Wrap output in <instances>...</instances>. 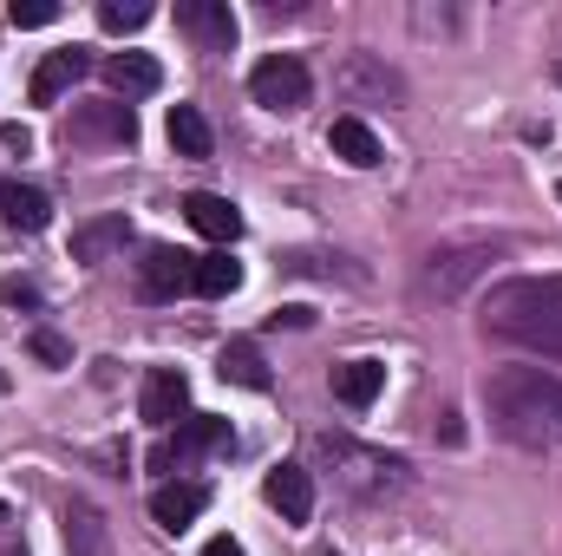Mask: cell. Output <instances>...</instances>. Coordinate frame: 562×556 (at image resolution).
Here are the masks:
<instances>
[{
    "label": "cell",
    "instance_id": "cell-1",
    "mask_svg": "<svg viewBox=\"0 0 562 556\" xmlns=\"http://www.w3.org/2000/svg\"><path fill=\"white\" fill-rule=\"evenodd\" d=\"M484 407H491V425L510 445L562 458V380L557 374H543V367H504V374H491Z\"/></svg>",
    "mask_w": 562,
    "mask_h": 556
},
{
    "label": "cell",
    "instance_id": "cell-2",
    "mask_svg": "<svg viewBox=\"0 0 562 556\" xmlns=\"http://www.w3.org/2000/svg\"><path fill=\"white\" fill-rule=\"evenodd\" d=\"M484 327L517 341V347H530V354L562 360V276H517L504 288H491Z\"/></svg>",
    "mask_w": 562,
    "mask_h": 556
},
{
    "label": "cell",
    "instance_id": "cell-3",
    "mask_svg": "<svg viewBox=\"0 0 562 556\" xmlns=\"http://www.w3.org/2000/svg\"><path fill=\"white\" fill-rule=\"evenodd\" d=\"M314 445L334 458V478H340L353 498L380 504V498H400V491H406V458L373 452V445H353V438H340V432H321Z\"/></svg>",
    "mask_w": 562,
    "mask_h": 556
},
{
    "label": "cell",
    "instance_id": "cell-4",
    "mask_svg": "<svg viewBox=\"0 0 562 556\" xmlns=\"http://www.w3.org/2000/svg\"><path fill=\"white\" fill-rule=\"evenodd\" d=\"M249 92H256V105H269V112H301L307 92H314V79H307V66H301L294 53H269V59L249 73Z\"/></svg>",
    "mask_w": 562,
    "mask_h": 556
},
{
    "label": "cell",
    "instance_id": "cell-5",
    "mask_svg": "<svg viewBox=\"0 0 562 556\" xmlns=\"http://www.w3.org/2000/svg\"><path fill=\"white\" fill-rule=\"evenodd\" d=\"M138 138V119L125 99H92V105H72L66 119V144H132Z\"/></svg>",
    "mask_w": 562,
    "mask_h": 556
},
{
    "label": "cell",
    "instance_id": "cell-6",
    "mask_svg": "<svg viewBox=\"0 0 562 556\" xmlns=\"http://www.w3.org/2000/svg\"><path fill=\"white\" fill-rule=\"evenodd\" d=\"M190 276H196V256L157 243V249H144V263H138V294L144 301H177L190 288Z\"/></svg>",
    "mask_w": 562,
    "mask_h": 556
},
{
    "label": "cell",
    "instance_id": "cell-7",
    "mask_svg": "<svg viewBox=\"0 0 562 556\" xmlns=\"http://www.w3.org/2000/svg\"><path fill=\"white\" fill-rule=\"evenodd\" d=\"M183 407H190V380H183L177 367H157V374H144V393H138L144 425L170 432V425H183Z\"/></svg>",
    "mask_w": 562,
    "mask_h": 556
},
{
    "label": "cell",
    "instance_id": "cell-8",
    "mask_svg": "<svg viewBox=\"0 0 562 556\" xmlns=\"http://www.w3.org/2000/svg\"><path fill=\"white\" fill-rule=\"evenodd\" d=\"M177 26H183L203 53H229V46H236V13H229V0H183V7H177Z\"/></svg>",
    "mask_w": 562,
    "mask_h": 556
},
{
    "label": "cell",
    "instance_id": "cell-9",
    "mask_svg": "<svg viewBox=\"0 0 562 556\" xmlns=\"http://www.w3.org/2000/svg\"><path fill=\"white\" fill-rule=\"evenodd\" d=\"M59 537H66V556H112V524L86 498H66L59 504Z\"/></svg>",
    "mask_w": 562,
    "mask_h": 556
},
{
    "label": "cell",
    "instance_id": "cell-10",
    "mask_svg": "<svg viewBox=\"0 0 562 556\" xmlns=\"http://www.w3.org/2000/svg\"><path fill=\"white\" fill-rule=\"evenodd\" d=\"M262 498L276 504L288 524H307V518H314V471H307V465H276V471L262 478Z\"/></svg>",
    "mask_w": 562,
    "mask_h": 556
},
{
    "label": "cell",
    "instance_id": "cell-11",
    "mask_svg": "<svg viewBox=\"0 0 562 556\" xmlns=\"http://www.w3.org/2000/svg\"><path fill=\"white\" fill-rule=\"evenodd\" d=\"M0 223H7V230H26V236H40V230L53 223V197H46L40 184H20V177H7V184H0Z\"/></svg>",
    "mask_w": 562,
    "mask_h": 556
},
{
    "label": "cell",
    "instance_id": "cell-12",
    "mask_svg": "<svg viewBox=\"0 0 562 556\" xmlns=\"http://www.w3.org/2000/svg\"><path fill=\"white\" fill-rule=\"evenodd\" d=\"M86 66H92V59H86L79 46H66V53H46V59H40V73H33V86H26V92H33V105H59V99H66V92L86 79Z\"/></svg>",
    "mask_w": 562,
    "mask_h": 556
},
{
    "label": "cell",
    "instance_id": "cell-13",
    "mask_svg": "<svg viewBox=\"0 0 562 556\" xmlns=\"http://www.w3.org/2000/svg\"><path fill=\"white\" fill-rule=\"evenodd\" d=\"M183 216H190V230H203L210 243H236L243 236V210L229 203V197H216V190H196V197H183Z\"/></svg>",
    "mask_w": 562,
    "mask_h": 556
},
{
    "label": "cell",
    "instance_id": "cell-14",
    "mask_svg": "<svg viewBox=\"0 0 562 556\" xmlns=\"http://www.w3.org/2000/svg\"><path fill=\"white\" fill-rule=\"evenodd\" d=\"M125 243H132V223L125 216H92V223L72 230V263H112Z\"/></svg>",
    "mask_w": 562,
    "mask_h": 556
},
{
    "label": "cell",
    "instance_id": "cell-15",
    "mask_svg": "<svg viewBox=\"0 0 562 556\" xmlns=\"http://www.w3.org/2000/svg\"><path fill=\"white\" fill-rule=\"evenodd\" d=\"M105 86H112L119 99H150V92L164 86V73H157L150 53H112V59H105Z\"/></svg>",
    "mask_w": 562,
    "mask_h": 556
},
{
    "label": "cell",
    "instance_id": "cell-16",
    "mask_svg": "<svg viewBox=\"0 0 562 556\" xmlns=\"http://www.w3.org/2000/svg\"><path fill=\"white\" fill-rule=\"evenodd\" d=\"M216 374L236 380V387H249V393H269V387H276V374H269V360H262L256 341H229V347L216 354Z\"/></svg>",
    "mask_w": 562,
    "mask_h": 556
},
{
    "label": "cell",
    "instance_id": "cell-17",
    "mask_svg": "<svg viewBox=\"0 0 562 556\" xmlns=\"http://www.w3.org/2000/svg\"><path fill=\"white\" fill-rule=\"evenodd\" d=\"M380 387H386V367H380V360H347V367H334V400L353 407V413H367V407L380 400Z\"/></svg>",
    "mask_w": 562,
    "mask_h": 556
},
{
    "label": "cell",
    "instance_id": "cell-18",
    "mask_svg": "<svg viewBox=\"0 0 562 556\" xmlns=\"http://www.w3.org/2000/svg\"><path fill=\"white\" fill-rule=\"evenodd\" d=\"M203 504H210V491H203V485H157V491H150V518H157L164 531L196 524V518H203Z\"/></svg>",
    "mask_w": 562,
    "mask_h": 556
},
{
    "label": "cell",
    "instance_id": "cell-19",
    "mask_svg": "<svg viewBox=\"0 0 562 556\" xmlns=\"http://www.w3.org/2000/svg\"><path fill=\"white\" fill-rule=\"evenodd\" d=\"M484 263H491V243H464V249H445V256H431V288L451 301V294H458L464 281L477 276Z\"/></svg>",
    "mask_w": 562,
    "mask_h": 556
},
{
    "label": "cell",
    "instance_id": "cell-20",
    "mask_svg": "<svg viewBox=\"0 0 562 556\" xmlns=\"http://www.w3.org/2000/svg\"><path fill=\"white\" fill-rule=\"evenodd\" d=\"M327 151H334L340 164H353V170H373V164H380V138H373V125H360V119H334Z\"/></svg>",
    "mask_w": 562,
    "mask_h": 556
},
{
    "label": "cell",
    "instance_id": "cell-21",
    "mask_svg": "<svg viewBox=\"0 0 562 556\" xmlns=\"http://www.w3.org/2000/svg\"><path fill=\"white\" fill-rule=\"evenodd\" d=\"M236 432H229V419H216V413H196V419H183L177 425V445H170V458L183 465V458H196V452H216V445H229Z\"/></svg>",
    "mask_w": 562,
    "mask_h": 556
},
{
    "label": "cell",
    "instance_id": "cell-22",
    "mask_svg": "<svg viewBox=\"0 0 562 556\" xmlns=\"http://www.w3.org/2000/svg\"><path fill=\"white\" fill-rule=\"evenodd\" d=\"M190 288H196V294H210V301H223V294H236V288H243V263H229V249H210V256H196Z\"/></svg>",
    "mask_w": 562,
    "mask_h": 556
},
{
    "label": "cell",
    "instance_id": "cell-23",
    "mask_svg": "<svg viewBox=\"0 0 562 556\" xmlns=\"http://www.w3.org/2000/svg\"><path fill=\"white\" fill-rule=\"evenodd\" d=\"M170 144H177V157H210V151H216L210 119H203L196 105H170Z\"/></svg>",
    "mask_w": 562,
    "mask_h": 556
},
{
    "label": "cell",
    "instance_id": "cell-24",
    "mask_svg": "<svg viewBox=\"0 0 562 556\" xmlns=\"http://www.w3.org/2000/svg\"><path fill=\"white\" fill-rule=\"evenodd\" d=\"M144 20H150L144 0H132V7H125V0H105V7H99V26H105V33H138Z\"/></svg>",
    "mask_w": 562,
    "mask_h": 556
},
{
    "label": "cell",
    "instance_id": "cell-25",
    "mask_svg": "<svg viewBox=\"0 0 562 556\" xmlns=\"http://www.w3.org/2000/svg\"><path fill=\"white\" fill-rule=\"evenodd\" d=\"M7 20H13V26H53V20H59V7H53V0H13V7H7Z\"/></svg>",
    "mask_w": 562,
    "mask_h": 556
},
{
    "label": "cell",
    "instance_id": "cell-26",
    "mask_svg": "<svg viewBox=\"0 0 562 556\" xmlns=\"http://www.w3.org/2000/svg\"><path fill=\"white\" fill-rule=\"evenodd\" d=\"M26 347H33V354H40L46 367H72V347H66V341H59L53 327H33V341H26Z\"/></svg>",
    "mask_w": 562,
    "mask_h": 556
},
{
    "label": "cell",
    "instance_id": "cell-27",
    "mask_svg": "<svg viewBox=\"0 0 562 556\" xmlns=\"http://www.w3.org/2000/svg\"><path fill=\"white\" fill-rule=\"evenodd\" d=\"M0 144H7V151H20V157H26V151H33V132H26V125H0Z\"/></svg>",
    "mask_w": 562,
    "mask_h": 556
},
{
    "label": "cell",
    "instance_id": "cell-28",
    "mask_svg": "<svg viewBox=\"0 0 562 556\" xmlns=\"http://www.w3.org/2000/svg\"><path fill=\"white\" fill-rule=\"evenodd\" d=\"M203 556H243V544H236V537H210V544H203Z\"/></svg>",
    "mask_w": 562,
    "mask_h": 556
},
{
    "label": "cell",
    "instance_id": "cell-29",
    "mask_svg": "<svg viewBox=\"0 0 562 556\" xmlns=\"http://www.w3.org/2000/svg\"><path fill=\"white\" fill-rule=\"evenodd\" d=\"M0 556H26V544L20 537H0Z\"/></svg>",
    "mask_w": 562,
    "mask_h": 556
},
{
    "label": "cell",
    "instance_id": "cell-30",
    "mask_svg": "<svg viewBox=\"0 0 562 556\" xmlns=\"http://www.w3.org/2000/svg\"><path fill=\"white\" fill-rule=\"evenodd\" d=\"M0 524H7V504H0Z\"/></svg>",
    "mask_w": 562,
    "mask_h": 556
},
{
    "label": "cell",
    "instance_id": "cell-31",
    "mask_svg": "<svg viewBox=\"0 0 562 556\" xmlns=\"http://www.w3.org/2000/svg\"><path fill=\"white\" fill-rule=\"evenodd\" d=\"M557 197H562V184H557Z\"/></svg>",
    "mask_w": 562,
    "mask_h": 556
}]
</instances>
